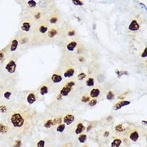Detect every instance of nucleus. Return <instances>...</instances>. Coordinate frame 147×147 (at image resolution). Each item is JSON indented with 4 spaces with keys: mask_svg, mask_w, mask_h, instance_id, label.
<instances>
[{
    "mask_svg": "<svg viewBox=\"0 0 147 147\" xmlns=\"http://www.w3.org/2000/svg\"><path fill=\"white\" fill-rule=\"evenodd\" d=\"M58 20V18L57 17H55V16H52V17L50 19V23L51 24H56Z\"/></svg>",
    "mask_w": 147,
    "mask_h": 147,
    "instance_id": "obj_36",
    "label": "nucleus"
},
{
    "mask_svg": "<svg viewBox=\"0 0 147 147\" xmlns=\"http://www.w3.org/2000/svg\"><path fill=\"white\" fill-rule=\"evenodd\" d=\"M10 123L14 128H21L25 123V119L20 113H14L10 118Z\"/></svg>",
    "mask_w": 147,
    "mask_h": 147,
    "instance_id": "obj_1",
    "label": "nucleus"
},
{
    "mask_svg": "<svg viewBox=\"0 0 147 147\" xmlns=\"http://www.w3.org/2000/svg\"><path fill=\"white\" fill-rule=\"evenodd\" d=\"M74 119H75V118H74V115L67 114V115H65V116L63 118L62 121L64 122V123H65V125H70V124H72L74 122Z\"/></svg>",
    "mask_w": 147,
    "mask_h": 147,
    "instance_id": "obj_4",
    "label": "nucleus"
},
{
    "mask_svg": "<svg viewBox=\"0 0 147 147\" xmlns=\"http://www.w3.org/2000/svg\"><path fill=\"white\" fill-rule=\"evenodd\" d=\"M85 129H86V128H85V126L83 125V123H79L77 124V126H76V128H75V131H74V132H75V134L78 135V134L83 133V132L85 131Z\"/></svg>",
    "mask_w": 147,
    "mask_h": 147,
    "instance_id": "obj_7",
    "label": "nucleus"
},
{
    "mask_svg": "<svg viewBox=\"0 0 147 147\" xmlns=\"http://www.w3.org/2000/svg\"><path fill=\"white\" fill-rule=\"evenodd\" d=\"M7 106H5V105H0V112H2V113H5L6 111H7Z\"/></svg>",
    "mask_w": 147,
    "mask_h": 147,
    "instance_id": "obj_37",
    "label": "nucleus"
},
{
    "mask_svg": "<svg viewBox=\"0 0 147 147\" xmlns=\"http://www.w3.org/2000/svg\"><path fill=\"white\" fill-rule=\"evenodd\" d=\"M74 34H75V32H74V30L73 31H70V32L68 33V35H69V36H74Z\"/></svg>",
    "mask_w": 147,
    "mask_h": 147,
    "instance_id": "obj_40",
    "label": "nucleus"
},
{
    "mask_svg": "<svg viewBox=\"0 0 147 147\" xmlns=\"http://www.w3.org/2000/svg\"><path fill=\"white\" fill-rule=\"evenodd\" d=\"M104 76H103L102 75V74H101V75H100V76H99V77H98V80H99V81H100V82H103V80H104Z\"/></svg>",
    "mask_w": 147,
    "mask_h": 147,
    "instance_id": "obj_39",
    "label": "nucleus"
},
{
    "mask_svg": "<svg viewBox=\"0 0 147 147\" xmlns=\"http://www.w3.org/2000/svg\"><path fill=\"white\" fill-rule=\"evenodd\" d=\"M51 81H52V83H61L62 81L61 75L57 74H52V76H51Z\"/></svg>",
    "mask_w": 147,
    "mask_h": 147,
    "instance_id": "obj_10",
    "label": "nucleus"
},
{
    "mask_svg": "<svg viewBox=\"0 0 147 147\" xmlns=\"http://www.w3.org/2000/svg\"><path fill=\"white\" fill-rule=\"evenodd\" d=\"M65 123L59 124V125L57 126V131L58 132H61V133L65 131Z\"/></svg>",
    "mask_w": 147,
    "mask_h": 147,
    "instance_id": "obj_19",
    "label": "nucleus"
},
{
    "mask_svg": "<svg viewBox=\"0 0 147 147\" xmlns=\"http://www.w3.org/2000/svg\"><path fill=\"white\" fill-rule=\"evenodd\" d=\"M18 44H19V42H18L17 39H14V40L12 42L11 47H10V50H11V51H15L16 49H17Z\"/></svg>",
    "mask_w": 147,
    "mask_h": 147,
    "instance_id": "obj_14",
    "label": "nucleus"
},
{
    "mask_svg": "<svg viewBox=\"0 0 147 147\" xmlns=\"http://www.w3.org/2000/svg\"><path fill=\"white\" fill-rule=\"evenodd\" d=\"M30 27H31L30 24L29 23V22L26 21V22H24V23L22 24V26H21V30H23V31H26V32H28V31H30Z\"/></svg>",
    "mask_w": 147,
    "mask_h": 147,
    "instance_id": "obj_16",
    "label": "nucleus"
},
{
    "mask_svg": "<svg viewBox=\"0 0 147 147\" xmlns=\"http://www.w3.org/2000/svg\"><path fill=\"white\" fill-rule=\"evenodd\" d=\"M114 98H115V94L113 93V92L109 91L106 95V99L109 101H112V100H114Z\"/></svg>",
    "mask_w": 147,
    "mask_h": 147,
    "instance_id": "obj_24",
    "label": "nucleus"
},
{
    "mask_svg": "<svg viewBox=\"0 0 147 147\" xmlns=\"http://www.w3.org/2000/svg\"><path fill=\"white\" fill-rule=\"evenodd\" d=\"M86 77H87V74L85 73H80V74H78V79L82 81V80H83Z\"/></svg>",
    "mask_w": 147,
    "mask_h": 147,
    "instance_id": "obj_27",
    "label": "nucleus"
},
{
    "mask_svg": "<svg viewBox=\"0 0 147 147\" xmlns=\"http://www.w3.org/2000/svg\"><path fill=\"white\" fill-rule=\"evenodd\" d=\"M75 85V83L71 81V82H69L65 86H64L63 88L61 89L60 91V94L62 96H66L69 95V93L72 91V88Z\"/></svg>",
    "mask_w": 147,
    "mask_h": 147,
    "instance_id": "obj_2",
    "label": "nucleus"
},
{
    "mask_svg": "<svg viewBox=\"0 0 147 147\" xmlns=\"http://www.w3.org/2000/svg\"><path fill=\"white\" fill-rule=\"evenodd\" d=\"M74 74V68H70V69L67 70L64 73V77L65 78H71Z\"/></svg>",
    "mask_w": 147,
    "mask_h": 147,
    "instance_id": "obj_12",
    "label": "nucleus"
},
{
    "mask_svg": "<svg viewBox=\"0 0 147 147\" xmlns=\"http://www.w3.org/2000/svg\"><path fill=\"white\" fill-rule=\"evenodd\" d=\"M100 93H101V92H100V89L99 88H93L90 92V96L93 99H96V97H98L99 96H100Z\"/></svg>",
    "mask_w": 147,
    "mask_h": 147,
    "instance_id": "obj_9",
    "label": "nucleus"
},
{
    "mask_svg": "<svg viewBox=\"0 0 147 147\" xmlns=\"http://www.w3.org/2000/svg\"><path fill=\"white\" fill-rule=\"evenodd\" d=\"M76 47H77V43L75 41H72L70 43H68L67 46H66V48L68 49V51H74Z\"/></svg>",
    "mask_w": 147,
    "mask_h": 147,
    "instance_id": "obj_13",
    "label": "nucleus"
},
{
    "mask_svg": "<svg viewBox=\"0 0 147 147\" xmlns=\"http://www.w3.org/2000/svg\"><path fill=\"white\" fill-rule=\"evenodd\" d=\"M130 104H131V101H124V100L120 101L115 105V106H114V110H118V109H121L122 107L127 106V105H130Z\"/></svg>",
    "mask_w": 147,
    "mask_h": 147,
    "instance_id": "obj_5",
    "label": "nucleus"
},
{
    "mask_svg": "<svg viewBox=\"0 0 147 147\" xmlns=\"http://www.w3.org/2000/svg\"><path fill=\"white\" fill-rule=\"evenodd\" d=\"M47 31V26H42L39 27V32L42 33V34H45Z\"/></svg>",
    "mask_w": 147,
    "mask_h": 147,
    "instance_id": "obj_28",
    "label": "nucleus"
},
{
    "mask_svg": "<svg viewBox=\"0 0 147 147\" xmlns=\"http://www.w3.org/2000/svg\"><path fill=\"white\" fill-rule=\"evenodd\" d=\"M115 130L118 132H123L125 131V127L123 125V124H119L115 127Z\"/></svg>",
    "mask_w": 147,
    "mask_h": 147,
    "instance_id": "obj_22",
    "label": "nucleus"
},
{
    "mask_svg": "<svg viewBox=\"0 0 147 147\" xmlns=\"http://www.w3.org/2000/svg\"><path fill=\"white\" fill-rule=\"evenodd\" d=\"M38 18H40V13H37L35 15V19H38Z\"/></svg>",
    "mask_w": 147,
    "mask_h": 147,
    "instance_id": "obj_43",
    "label": "nucleus"
},
{
    "mask_svg": "<svg viewBox=\"0 0 147 147\" xmlns=\"http://www.w3.org/2000/svg\"><path fill=\"white\" fill-rule=\"evenodd\" d=\"M87 141V135L86 134H81L78 136V141L80 143H85V141Z\"/></svg>",
    "mask_w": 147,
    "mask_h": 147,
    "instance_id": "obj_21",
    "label": "nucleus"
},
{
    "mask_svg": "<svg viewBox=\"0 0 147 147\" xmlns=\"http://www.w3.org/2000/svg\"><path fill=\"white\" fill-rule=\"evenodd\" d=\"M57 30H56V29H52V30H51L50 31L48 32V34H47V36L49 37V38H52V37L56 36V35L57 34Z\"/></svg>",
    "mask_w": 147,
    "mask_h": 147,
    "instance_id": "obj_20",
    "label": "nucleus"
},
{
    "mask_svg": "<svg viewBox=\"0 0 147 147\" xmlns=\"http://www.w3.org/2000/svg\"><path fill=\"white\" fill-rule=\"evenodd\" d=\"M94 83H94V78H89L86 82V85L88 87H92L94 85Z\"/></svg>",
    "mask_w": 147,
    "mask_h": 147,
    "instance_id": "obj_23",
    "label": "nucleus"
},
{
    "mask_svg": "<svg viewBox=\"0 0 147 147\" xmlns=\"http://www.w3.org/2000/svg\"><path fill=\"white\" fill-rule=\"evenodd\" d=\"M14 147H20L21 146V141L20 140H16L15 141V143L13 144Z\"/></svg>",
    "mask_w": 147,
    "mask_h": 147,
    "instance_id": "obj_35",
    "label": "nucleus"
},
{
    "mask_svg": "<svg viewBox=\"0 0 147 147\" xmlns=\"http://www.w3.org/2000/svg\"><path fill=\"white\" fill-rule=\"evenodd\" d=\"M61 121H62L61 118H57V119H55L52 120V124L53 125H56V124H58V123L61 124Z\"/></svg>",
    "mask_w": 147,
    "mask_h": 147,
    "instance_id": "obj_29",
    "label": "nucleus"
},
{
    "mask_svg": "<svg viewBox=\"0 0 147 147\" xmlns=\"http://www.w3.org/2000/svg\"><path fill=\"white\" fill-rule=\"evenodd\" d=\"M39 92H40V94L42 95V96H44V95H46L47 93L48 92V88H47V86H43L42 88H40Z\"/></svg>",
    "mask_w": 147,
    "mask_h": 147,
    "instance_id": "obj_18",
    "label": "nucleus"
},
{
    "mask_svg": "<svg viewBox=\"0 0 147 147\" xmlns=\"http://www.w3.org/2000/svg\"><path fill=\"white\" fill-rule=\"evenodd\" d=\"M122 144V140L119 138H116L111 142V147H119Z\"/></svg>",
    "mask_w": 147,
    "mask_h": 147,
    "instance_id": "obj_15",
    "label": "nucleus"
},
{
    "mask_svg": "<svg viewBox=\"0 0 147 147\" xmlns=\"http://www.w3.org/2000/svg\"><path fill=\"white\" fill-rule=\"evenodd\" d=\"M142 123H143V124H146V121H142Z\"/></svg>",
    "mask_w": 147,
    "mask_h": 147,
    "instance_id": "obj_47",
    "label": "nucleus"
},
{
    "mask_svg": "<svg viewBox=\"0 0 147 147\" xmlns=\"http://www.w3.org/2000/svg\"><path fill=\"white\" fill-rule=\"evenodd\" d=\"M140 29V25L138 23V21L136 20H132L131 21V23L129 24V26H128V30L130 31H137Z\"/></svg>",
    "mask_w": 147,
    "mask_h": 147,
    "instance_id": "obj_6",
    "label": "nucleus"
},
{
    "mask_svg": "<svg viewBox=\"0 0 147 147\" xmlns=\"http://www.w3.org/2000/svg\"><path fill=\"white\" fill-rule=\"evenodd\" d=\"M79 61H83V58H82V57H81V58H79Z\"/></svg>",
    "mask_w": 147,
    "mask_h": 147,
    "instance_id": "obj_46",
    "label": "nucleus"
},
{
    "mask_svg": "<svg viewBox=\"0 0 147 147\" xmlns=\"http://www.w3.org/2000/svg\"><path fill=\"white\" fill-rule=\"evenodd\" d=\"M26 101L28 102V104L32 105L36 101V96H35L34 92H30L28 94L27 97H26Z\"/></svg>",
    "mask_w": 147,
    "mask_h": 147,
    "instance_id": "obj_8",
    "label": "nucleus"
},
{
    "mask_svg": "<svg viewBox=\"0 0 147 147\" xmlns=\"http://www.w3.org/2000/svg\"><path fill=\"white\" fill-rule=\"evenodd\" d=\"M147 57V56H146V48H145L144 51L142 52V54H141V57H143V58H144V57Z\"/></svg>",
    "mask_w": 147,
    "mask_h": 147,
    "instance_id": "obj_38",
    "label": "nucleus"
},
{
    "mask_svg": "<svg viewBox=\"0 0 147 147\" xmlns=\"http://www.w3.org/2000/svg\"><path fill=\"white\" fill-rule=\"evenodd\" d=\"M91 128H92V126H91V125H89L88 127V128H87V131L89 132V131H90V129H91Z\"/></svg>",
    "mask_w": 147,
    "mask_h": 147,
    "instance_id": "obj_45",
    "label": "nucleus"
},
{
    "mask_svg": "<svg viewBox=\"0 0 147 147\" xmlns=\"http://www.w3.org/2000/svg\"><path fill=\"white\" fill-rule=\"evenodd\" d=\"M4 98L5 99H7V100H9L10 99V97H11L12 96V93L10 92H6L5 93H4Z\"/></svg>",
    "mask_w": 147,
    "mask_h": 147,
    "instance_id": "obj_33",
    "label": "nucleus"
},
{
    "mask_svg": "<svg viewBox=\"0 0 147 147\" xmlns=\"http://www.w3.org/2000/svg\"><path fill=\"white\" fill-rule=\"evenodd\" d=\"M109 132H108V131H106L104 133V136H105V137H107V136H109Z\"/></svg>",
    "mask_w": 147,
    "mask_h": 147,
    "instance_id": "obj_42",
    "label": "nucleus"
},
{
    "mask_svg": "<svg viewBox=\"0 0 147 147\" xmlns=\"http://www.w3.org/2000/svg\"><path fill=\"white\" fill-rule=\"evenodd\" d=\"M97 101L96 99H92V101H89V103H88V105H90V106H95L96 104H97Z\"/></svg>",
    "mask_w": 147,
    "mask_h": 147,
    "instance_id": "obj_31",
    "label": "nucleus"
},
{
    "mask_svg": "<svg viewBox=\"0 0 147 147\" xmlns=\"http://www.w3.org/2000/svg\"><path fill=\"white\" fill-rule=\"evenodd\" d=\"M61 98H62V96H61V94H60L59 96H57V100H60V101L61 100Z\"/></svg>",
    "mask_w": 147,
    "mask_h": 147,
    "instance_id": "obj_44",
    "label": "nucleus"
},
{
    "mask_svg": "<svg viewBox=\"0 0 147 147\" xmlns=\"http://www.w3.org/2000/svg\"><path fill=\"white\" fill-rule=\"evenodd\" d=\"M129 138L130 140L132 141H137L138 139H139V132H136V131H134L131 132V134L129 135Z\"/></svg>",
    "mask_w": 147,
    "mask_h": 147,
    "instance_id": "obj_11",
    "label": "nucleus"
},
{
    "mask_svg": "<svg viewBox=\"0 0 147 147\" xmlns=\"http://www.w3.org/2000/svg\"><path fill=\"white\" fill-rule=\"evenodd\" d=\"M8 131V128L3 123H0V133L1 134H7Z\"/></svg>",
    "mask_w": 147,
    "mask_h": 147,
    "instance_id": "obj_17",
    "label": "nucleus"
},
{
    "mask_svg": "<svg viewBox=\"0 0 147 147\" xmlns=\"http://www.w3.org/2000/svg\"><path fill=\"white\" fill-rule=\"evenodd\" d=\"M83 147H88V146H83Z\"/></svg>",
    "mask_w": 147,
    "mask_h": 147,
    "instance_id": "obj_48",
    "label": "nucleus"
},
{
    "mask_svg": "<svg viewBox=\"0 0 147 147\" xmlns=\"http://www.w3.org/2000/svg\"><path fill=\"white\" fill-rule=\"evenodd\" d=\"M27 4H28L29 7H36V5H37L36 2L34 1V0H30V1H28Z\"/></svg>",
    "mask_w": 147,
    "mask_h": 147,
    "instance_id": "obj_26",
    "label": "nucleus"
},
{
    "mask_svg": "<svg viewBox=\"0 0 147 147\" xmlns=\"http://www.w3.org/2000/svg\"><path fill=\"white\" fill-rule=\"evenodd\" d=\"M6 70L10 74H13L14 72L16 71V64L14 61H10L7 64V65L5 66Z\"/></svg>",
    "mask_w": 147,
    "mask_h": 147,
    "instance_id": "obj_3",
    "label": "nucleus"
},
{
    "mask_svg": "<svg viewBox=\"0 0 147 147\" xmlns=\"http://www.w3.org/2000/svg\"><path fill=\"white\" fill-rule=\"evenodd\" d=\"M37 147H45V141L40 140L37 143Z\"/></svg>",
    "mask_w": 147,
    "mask_h": 147,
    "instance_id": "obj_30",
    "label": "nucleus"
},
{
    "mask_svg": "<svg viewBox=\"0 0 147 147\" xmlns=\"http://www.w3.org/2000/svg\"><path fill=\"white\" fill-rule=\"evenodd\" d=\"M3 57H4V53L3 51H0V61H2L3 59Z\"/></svg>",
    "mask_w": 147,
    "mask_h": 147,
    "instance_id": "obj_41",
    "label": "nucleus"
},
{
    "mask_svg": "<svg viewBox=\"0 0 147 147\" xmlns=\"http://www.w3.org/2000/svg\"><path fill=\"white\" fill-rule=\"evenodd\" d=\"M53 126L52 124V120L51 119H48L47 121H46V123H44V128H51Z\"/></svg>",
    "mask_w": 147,
    "mask_h": 147,
    "instance_id": "obj_25",
    "label": "nucleus"
},
{
    "mask_svg": "<svg viewBox=\"0 0 147 147\" xmlns=\"http://www.w3.org/2000/svg\"><path fill=\"white\" fill-rule=\"evenodd\" d=\"M72 3H73L74 5H76V6H83V3L82 1H75V0H73V1H72Z\"/></svg>",
    "mask_w": 147,
    "mask_h": 147,
    "instance_id": "obj_34",
    "label": "nucleus"
},
{
    "mask_svg": "<svg viewBox=\"0 0 147 147\" xmlns=\"http://www.w3.org/2000/svg\"><path fill=\"white\" fill-rule=\"evenodd\" d=\"M81 101H82V102H83V103L89 102V101H90V97L88 96H83L82 97Z\"/></svg>",
    "mask_w": 147,
    "mask_h": 147,
    "instance_id": "obj_32",
    "label": "nucleus"
}]
</instances>
